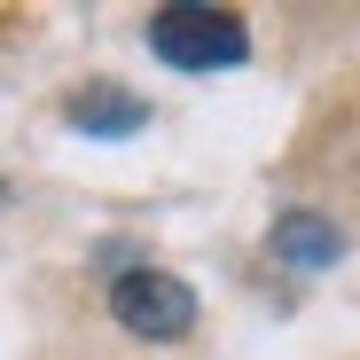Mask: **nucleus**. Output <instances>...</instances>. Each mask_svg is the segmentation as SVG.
<instances>
[{
	"label": "nucleus",
	"mask_w": 360,
	"mask_h": 360,
	"mask_svg": "<svg viewBox=\"0 0 360 360\" xmlns=\"http://www.w3.org/2000/svg\"><path fill=\"white\" fill-rule=\"evenodd\" d=\"M149 55L172 71H235L251 55V32L235 8H204V0H172L149 16Z\"/></svg>",
	"instance_id": "obj_1"
},
{
	"label": "nucleus",
	"mask_w": 360,
	"mask_h": 360,
	"mask_svg": "<svg viewBox=\"0 0 360 360\" xmlns=\"http://www.w3.org/2000/svg\"><path fill=\"white\" fill-rule=\"evenodd\" d=\"M110 321L126 329V337H149V345H172V337H188L196 329V290L165 274V266H126L110 282Z\"/></svg>",
	"instance_id": "obj_2"
},
{
	"label": "nucleus",
	"mask_w": 360,
	"mask_h": 360,
	"mask_svg": "<svg viewBox=\"0 0 360 360\" xmlns=\"http://www.w3.org/2000/svg\"><path fill=\"white\" fill-rule=\"evenodd\" d=\"M274 259L297 266V274L337 266V259H345V235H337V219H321V212H282V219H274Z\"/></svg>",
	"instance_id": "obj_3"
},
{
	"label": "nucleus",
	"mask_w": 360,
	"mask_h": 360,
	"mask_svg": "<svg viewBox=\"0 0 360 360\" xmlns=\"http://www.w3.org/2000/svg\"><path fill=\"white\" fill-rule=\"evenodd\" d=\"M63 117H71L79 134H102V141H117V134H141V126H149V102L117 94V86H86V94H71V102H63Z\"/></svg>",
	"instance_id": "obj_4"
},
{
	"label": "nucleus",
	"mask_w": 360,
	"mask_h": 360,
	"mask_svg": "<svg viewBox=\"0 0 360 360\" xmlns=\"http://www.w3.org/2000/svg\"><path fill=\"white\" fill-rule=\"evenodd\" d=\"M0 196H8V188H0Z\"/></svg>",
	"instance_id": "obj_5"
}]
</instances>
